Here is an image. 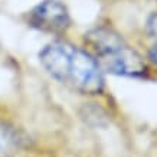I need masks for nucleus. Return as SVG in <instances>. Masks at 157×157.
I'll return each mask as SVG.
<instances>
[{"instance_id": "nucleus-3", "label": "nucleus", "mask_w": 157, "mask_h": 157, "mask_svg": "<svg viewBox=\"0 0 157 157\" xmlns=\"http://www.w3.org/2000/svg\"><path fill=\"white\" fill-rule=\"evenodd\" d=\"M19 19L26 28L51 39L68 36L74 28V19L63 0H39L22 12Z\"/></svg>"}, {"instance_id": "nucleus-5", "label": "nucleus", "mask_w": 157, "mask_h": 157, "mask_svg": "<svg viewBox=\"0 0 157 157\" xmlns=\"http://www.w3.org/2000/svg\"><path fill=\"white\" fill-rule=\"evenodd\" d=\"M144 35L150 43H157V9L148 13L144 20Z\"/></svg>"}, {"instance_id": "nucleus-6", "label": "nucleus", "mask_w": 157, "mask_h": 157, "mask_svg": "<svg viewBox=\"0 0 157 157\" xmlns=\"http://www.w3.org/2000/svg\"><path fill=\"white\" fill-rule=\"evenodd\" d=\"M144 55H146V59L151 67L154 76H157V43H148Z\"/></svg>"}, {"instance_id": "nucleus-7", "label": "nucleus", "mask_w": 157, "mask_h": 157, "mask_svg": "<svg viewBox=\"0 0 157 157\" xmlns=\"http://www.w3.org/2000/svg\"><path fill=\"white\" fill-rule=\"evenodd\" d=\"M105 2H120V0H105Z\"/></svg>"}, {"instance_id": "nucleus-8", "label": "nucleus", "mask_w": 157, "mask_h": 157, "mask_svg": "<svg viewBox=\"0 0 157 157\" xmlns=\"http://www.w3.org/2000/svg\"><path fill=\"white\" fill-rule=\"evenodd\" d=\"M151 2H156V3H157V0H151Z\"/></svg>"}, {"instance_id": "nucleus-4", "label": "nucleus", "mask_w": 157, "mask_h": 157, "mask_svg": "<svg viewBox=\"0 0 157 157\" xmlns=\"http://www.w3.org/2000/svg\"><path fill=\"white\" fill-rule=\"evenodd\" d=\"M23 130L0 105V157H16L23 147Z\"/></svg>"}, {"instance_id": "nucleus-2", "label": "nucleus", "mask_w": 157, "mask_h": 157, "mask_svg": "<svg viewBox=\"0 0 157 157\" xmlns=\"http://www.w3.org/2000/svg\"><path fill=\"white\" fill-rule=\"evenodd\" d=\"M81 43L97 59L105 75L143 79L154 76L144 52L136 48L114 25H94L82 35Z\"/></svg>"}, {"instance_id": "nucleus-1", "label": "nucleus", "mask_w": 157, "mask_h": 157, "mask_svg": "<svg viewBox=\"0 0 157 157\" xmlns=\"http://www.w3.org/2000/svg\"><path fill=\"white\" fill-rule=\"evenodd\" d=\"M38 62L45 74L59 85L88 98L107 92L105 74L82 43L69 36L52 38L38 52Z\"/></svg>"}]
</instances>
